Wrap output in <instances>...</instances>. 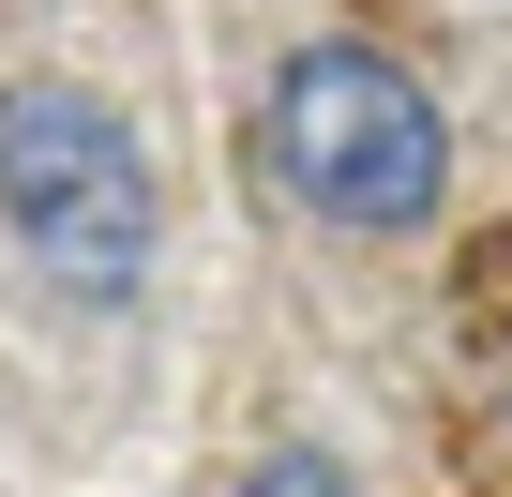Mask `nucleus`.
<instances>
[{
    "mask_svg": "<svg viewBox=\"0 0 512 497\" xmlns=\"http://www.w3.org/2000/svg\"><path fill=\"white\" fill-rule=\"evenodd\" d=\"M226 497H362V482H347L332 452H256V467H241Z\"/></svg>",
    "mask_w": 512,
    "mask_h": 497,
    "instance_id": "7ed1b4c3",
    "label": "nucleus"
},
{
    "mask_svg": "<svg viewBox=\"0 0 512 497\" xmlns=\"http://www.w3.org/2000/svg\"><path fill=\"white\" fill-rule=\"evenodd\" d=\"M256 151H272V181H287L317 226H347V241H407V226H437V196H452V121H437V91H422L392 46H362V31H317V46L272 61V91H256Z\"/></svg>",
    "mask_w": 512,
    "mask_h": 497,
    "instance_id": "f257e3e1",
    "label": "nucleus"
},
{
    "mask_svg": "<svg viewBox=\"0 0 512 497\" xmlns=\"http://www.w3.org/2000/svg\"><path fill=\"white\" fill-rule=\"evenodd\" d=\"M0 226H16V257L61 302L121 317L166 257V196H151L136 121L76 76H0Z\"/></svg>",
    "mask_w": 512,
    "mask_h": 497,
    "instance_id": "f03ea898",
    "label": "nucleus"
}]
</instances>
